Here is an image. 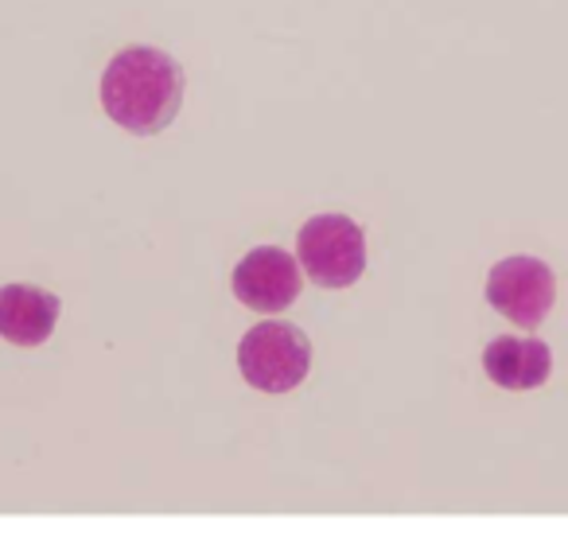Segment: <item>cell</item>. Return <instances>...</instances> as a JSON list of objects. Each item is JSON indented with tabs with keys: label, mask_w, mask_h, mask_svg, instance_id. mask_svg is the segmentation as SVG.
Returning <instances> with one entry per match:
<instances>
[{
	"label": "cell",
	"mask_w": 568,
	"mask_h": 533,
	"mask_svg": "<svg viewBox=\"0 0 568 533\" xmlns=\"http://www.w3.org/2000/svg\"><path fill=\"white\" fill-rule=\"evenodd\" d=\"M234 296L253 312H284L301 296V269L281 245H257L234 269Z\"/></svg>",
	"instance_id": "5b68a950"
},
{
	"label": "cell",
	"mask_w": 568,
	"mask_h": 533,
	"mask_svg": "<svg viewBox=\"0 0 568 533\" xmlns=\"http://www.w3.org/2000/svg\"><path fill=\"white\" fill-rule=\"evenodd\" d=\"M296 253L320 289H347L366 269V234L347 214H316L296 234Z\"/></svg>",
	"instance_id": "3957f363"
},
{
	"label": "cell",
	"mask_w": 568,
	"mask_h": 533,
	"mask_svg": "<svg viewBox=\"0 0 568 533\" xmlns=\"http://www.w3.org/2000/svg\"><path fill=\"white\" fill-rule=\"evenodd\" d=\"M237 366L242 378L261 393H288L308 378L312 343L301 328L281 320L257 323L237 343Z\"/></svg>",
	"instance_id": "7a4b0ae2"
},
{
	"label": "cell",
	"mask_w": 568,
	"mask_h": 533,
	"mask_svg": "<svg viewBox=\"0 0 568 533\" xmlns=\"http://www.w3.org/2000/svg\"><path fill=\"white\" fill-rule=\"evenodd\" d=\"M487 300L498 315L534 331L557 300V276L537 258H506L487 273Z\"/></svg>",
	"instance_id": "277c9868"
},
{
	"label": "cell",
	"mask_w": 568,
	"mask_h": 533,
	"mask_svg": "<svg viewBox=\"0 0 568 533\" xmlns=\"http://www.w3.org/2000/svg\"><path fill=\"white\" fill-rule=\"evenodd\" d=\"M102 105L133 137L164 133L183 105L180 63L156 48H125L102 74Z\"/></svg>",
	"instance_id": "6da1fadb"
},
{
	"label": "cell",
	"mask_w": 568,
	"mask_h": 533,
	"mask_svg": "<svg viewBox=\"0 0 568 533\" xmlns=\"http://www.w3.org/2000/svg\"><path fill=\"white\" fill-rule=\"evenodd\" d=\"M483 370L498 390H537L552 374V351L541 339L498 335L483 351Z\"/></svg>",
	"instance_id": "8992f818"
},
{
	"label": "cell",
	"mask_w": 568,
	"mask_h": 533,
	"mask_svg": "<svg viewBox=\"0 0 568 533\" xmlns=\"http://www.w3.org/2000/svg\"><path fill=\"white\" fill-rule=\"evenodd\" d=\"M59 296L32 284H4L0 289V335L12 346H40L55 331Z\"/></svg>",
	"instance_id": "52a82bcc"
}]
</instances>
